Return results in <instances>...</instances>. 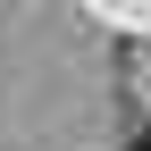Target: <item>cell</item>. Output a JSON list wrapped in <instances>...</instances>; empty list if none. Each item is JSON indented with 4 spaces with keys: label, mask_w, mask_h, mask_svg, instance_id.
<instances>
[{
    "label": "cell",
    "mask_w": 151,
    "mask_h": 151,
    "mask_svg": "<svg viewBox=\"0 0 151 151\" xmlns=\"http://www.w3.org/2000/svg\"><path fill=\"white\" fill-rule=\"evenodd\" d=\"M126 151H151V134H134V143H126Z\"/></svg>",
    "instance_id": "cell-1"
}]
</instances>
